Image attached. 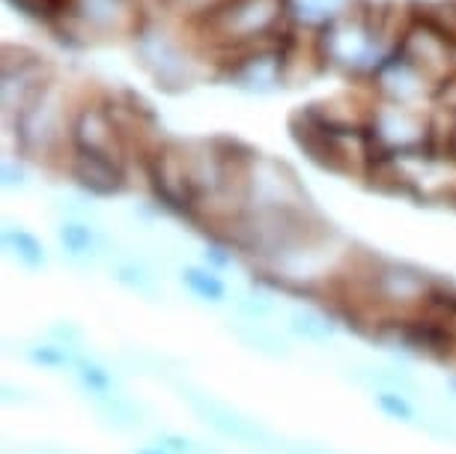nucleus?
I'll use <instances>...</instances> for the list:
<instances>
[{
  "label": "nucleus",
  "instance_id": "20e7f679",
  "mask_svg": "<svg viewBox=\"0 0 456 454\" xmlns=\"http://www.w3.org/2000/svg\"><path fill=\"white\" fill-rule=\"evenodd\" d=\"M183 281L194 290L197 296L206 299V302H221V299L227 296V290H224L221 278H218V276H212V272L185 269V272H183Z\"/></svg>",
  "mask_w": 456,
  "mask_h": 454
},
{
  "label": "nucleus",
  "instance_id": "7ed1b4c3",
  "mask_svg": "<svg viewBox=\"0 0 456 454\" xmlns=\"http://www.w3.org/2000/svg\"><path fill=\"white\" fill-rule=\"evenodd\" d=\"M4 243H6V248H12V254H19V260H24L28 267H42V263H45V252H42V245L28 234V230L6 227Z\"/></svg>",
  "mask_w": 456,
  "mask_h": 454
},
{
  "label": "nucleus",
  "instance_id": "f257e3e1",
  "mask_svg": "<svg viewBox=\"0 0 456 454\" xmlns=\"http://www.w3.org/2000/svg\"><path fill=\"white\" fill-rule=\"evenodd\" d=\"M188 400H191V407L203 416V422L212 425L218 433L233 436L236 442L251 445V449H272V436L265 433L260 425H254L251 418H242L230 407H224V404H218V400L200 395V392H188Z\"/></svg>",
  "mask_w": 456,
  "mask_h": 454
},
{
  "label": "nucleus",
  "instance_id": "39448f33",
  "mask_svg": "<svg viewBox=\"0 0 456 454\" xmlns=\"http://www.w3.org/2000/svg\"><path fill=\"white\" fill-rule=\"evenodd\" d=\"M239 338L245 341L248 347L251 350H260V353H265V356H272V359H283L289 353L287 350V344L278 338V335H272V332H265V329H260L256 323H251L248 329H242L239 332Z\"/></svg>",
  "mask_w": 456,
  "mask_h": 454
},
{
  "label": "nucleus",
  "instance_id": "1a4fd4ad",
  "mask_svg": "<svg viewBox=\"0 0 456 454\" xmlns=\"http://www.w3.org/2000/svg\"><path fill=\"white\" fill-rule=\"evenodd\" d=\"M117 278L123 281V285L134 287L137 293H156V281H152V276H146L141 267H119Z\"/></svg>",
  "mask_w": 456,
  "mask_h": 454
},
{
  "label": "nucleus",
  "instance_id": "0eeeda50",
  "mask_svg": "<svg viewBox=\"0 0 456 454\" xmlns=\"http://www.w3.org/2000/svg\"><path fill=\"white\" fill-rule=\"evenodd\" d=\"M376 404L382 413H388L397 422H415V407L409 404L406 395H397V392H376Z\"/></svg>",
  "mask_w": 456,
  "mask_h": 454
},
{
  "label": "nucleus",
  "instance_id": "f03ea898",
  "mask_svg": "<svg viewBox=\"0 0 456 454\" xmlns=\"http://www.w3.org/2000/svg\"><path fill=\"white\" fill-rule=\"evenodd\" d=\"M379 293H382V299H388V302L409 305V302L424 299L427 285H424V278L409 269H385L382 278H379Z\"/></svg>",
  "mask_w": 456,
  "mask_h": 454
},
{
  "label": "nucleus",
  "instance_id": "6e6552de",
  "mask_svg": "<svg viewBox=\"0 0 456 454\" xmlns=\"http://www.w3.org/2000/svg\"><path fill=\"white\" fill-rule=\"evenodd\" d=\"M60 239L72 254H90L93 252V234L84 225H63L60 227Z\"/></svg>",
  "mask_w": 456,
  "mask_h": 454
},
{
  "label": "nucleus",
  "instance_id": "9d476101",
  "mask_svg": "<svg viewBox=\"0 0 456 454\" xmlns=\"http://www.w3.org/2000/svg\"><path fill=\"white\" fill-rule=\"evenodd\" d=\"M141 454H167L165 449H143Z\"/></svg>",
  "mask_w": 456,
  "mask_h": 454
},
{
  "label": "nucleus",
  "instance_id": "423d86ee",
  "mask_svg": "<svg viewBox=\"0 0 456 454\" xmlns=\"http://www.w3.org/2000/svg\"><path fill=\"white\" fill-rule=\"evenodd\" d=\"M289 326H292V332H298V335L307 338V341H325V338H331V323L320 320L316 314H301V311H296V314L289 317Z\"/></svg>",
  "mask_w": 456,
  "mask_h": 454
}]
</instances>
